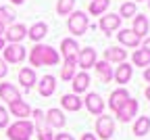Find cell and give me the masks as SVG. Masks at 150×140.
Segmentation results:
<instances>
[{"instance_id": "1", "label": "cell", "mask_w": 150, "mask_h": 140, "mask_svg": "<svg viewBox=\"0 0 150 140\" xmlns=\"http://www.w3.org/2000/svg\"><path fill=\"white\" fill-rule=\"evenodd\" d=\"M61 54L56 52L52 46H46V44H38L31 52H29V63L33 67H42V65H56L59 63Z\"/></svg>"}, {"instance_id": "2", "label": "cell", "mask_w": 150, "mask_h": 140, "mask_svg": "<svg viewBox=\"0 0 150 140\" xmlns=\"http://www.w3.org/2000/svg\"><path fill=\"white\" fill-rule=\"evenodd\" d=\"M8 138L11 140H29L33 134V124L27 121V119H19L17 124L8 126Z\"/></svg>"}, {"instance_id": "3", "label": "cell", "mask_w": 150, "mask_h": 140, "mask_svg": "<svg viewBox=\"0 0 150 140\" xmlns=\"http://www.w3.org/2000/svg\"><path fill=\"white\" fill-rule=\"evenodd\" d=\"M88 25H90V21H88L86 13L77 11V13H71V15H69V31H71L73 36H81V34H86Z\"/></svg>"}, {"instance_id": "4", "label": "cell", "mask_w": 150, "mask_h": 140, "mask_svg": "<svg viewBox=\"0 0 150 140\" xmlns=\"http://www.w3.org/2000/svg\"><path fill=\"white\" fill-rule=\"evenodd\" d=\"M112 132H115V121L102 113V117H98V121H96V134L102 140H108L112 136Z\"/></svg>"}, {"instance_id": "5", "label": "cell", "mask_w": 150, "mask_h": 140, "mask_svg": "<svg viewBox=\"0 0 150 140\" xmlns=\"http://www.w3.org/2000/svg\"><path fill=\"white\" fill-rule=\"evenodd\" d=\"M4 50V63H21L25 59V48L21 44H11Z\"/></svg>"}, {"instance_id": "6", "label": "cell", "mask_w": 150, "mask_h": 140, "mask_svg": "<svg viewBox=\"0 0 150 140\" xmlns=\"http://www.w3.org/2000/svg\"><path fill=\"white\" fill-rule=\"evenodd\" d=\"M33 117H35V128H38V138L40 140H52V128H48L44 121V113L40 111V109H35V113H33Z\"/></svg>"}, {"instance_id": "7", "label": "cell", "mask_w": 150, "mask_h": 140, "mask_svg": "<svg viewBox=\"0 0 150 140\" xmlns=\"http://www.w3.org/2000/svg\"><path fill=\"white\" fill-rule=\"evenodd\" d=\"M86 107L94 115H102L104 113V101H102V96H98L96 92H90L86 96Z\"/></svg>"}, {"instance_id": "8", "label": "cell", "mask_w": 150, "mask_h": 140, "mask_svg": "<svg viewBox=\"0 0 150 140\" xmlns=\"http://www.w3.org/2000/svg\"><path fill=\"white\" fill-rule=\"evenodd\" d=\"M136 111H138V101H134V98H127V103L121 107V109H117L115 113H117V117H119V121H129L131 117L136 115Z\"/></svg>"}, {"instance_id": "9", "label": "cell", "mask_w": 150, "mask_h": 140, "mask_svg": "<svg viewBox=\"0 0 150 140\" xmlns=\"http://www.w3.org/2000/svg\"><path fill=\"white\" fill-rule=\"evenodd\" d=\"M119 23H121V17L115 13H108V15L100 17V29L104 34H112L115 29H119Z\"/></svg>"}, {"instance_id": "10", "label": "cell", "mask_w": 150, "mask_h": 140, "mask_svg": "<svg viewBox=\"0 0 150 140\" xmlns=\"http://www.w3.org/2000/svg\"><path fill=\"white\" fill-rule=\"evenodd\" d=\"M77 63H79V67H81L83 71L90 69V67H94V63H96V50H94V48H83V50H79Z\"/></svg>"}, {"instance_id": "11", "label": "cell", "mask_w": 150, "mask_h": 140, "mask_svg": "<svg viewBox=\"0 0 150 140\" xmlns=\"http://www.w3.org/2000/svg\"><path fill=\"white\" fill-rule=\"evenodd\" d=\"M127 98H129V92L125 90V88H119V90H115L110 94V98H108V107L112 109V111H117V109H121L125 103H127Z\"/></svg>"}, {"instance_id": "12", "label": "cell", "mask_w": 150, "mask_h": 140, "mask_svg": "<svg viewBox=\"0 0 150 140\" xmlns=\"http://www.w3.org/2000/svg\"><path fill=\"white\" fill-rule=\"evenodd\" d=\"M125 59H127V52L119 46H110L104 50V61L106 63H125Z\"/></svg>"}, {"instance_id": "13", "label": "cell", "mask_w": 150, "mask_h": 140, "mask_svg": "<svg viewBox=\"0 0 150 140\" xmlns=\"http://www.w3.org/2000/svg\"><path fill=\"white\" fill-rule=\"evenodd\" d=\"M61 52H63L65 59H77L79 46H77V42H75L73 38H65L63 42H61Z\"/></svg>"}, {"instance_id": "14", "label": "cell", "mask_w": 150, "mask_h": 140, "mask_svg": "<svg viewBox=\"0 0 150 140\" xmlns=\"http://www.w3.org/2000/svg\"><path fill=\"white\" fill-rule=\"evenodd\" d=\"M25 36H27V27H25V25H21V23L11 25V27L6 29V40H11L13 44H19Z\"/></svg>"}, {"instance_id": "15", "label": "cell", "mask_w": 150, "mask_h": 140, "mask_svg": "<svg viewBox=\"0 0 150 140\" xmlns=\"http://www.w3.org/2000/svg\"><path fill=\"white\" fill-rule=\"evenodd\" d=\"M0 98H2V101H6L8 105L15 103V101H21L19 90H17L13 84H0Z\"/></svg>"}, {"instance_id": "16", "label": "cell", "mask_w": 150, "mask_h": 140, "mask_svg": "<svg viewBox=\"0 0 150 140\" xmlns=\"http://www.w3.org/2000/svg\"><path fill=\"white\" fill-rule=\"evenodd\" d=\"M44 119H46L48 128H63V126H65V115H63V111H59V109H50Z\"/></svg>"}, {"instance_id": "17", "label": "cell", "mask_w": 150, "mask_h": 140, "mask_svg": "<svg viewBox=\"0 0 150 140\" xmlns=\"http://www.w3.org/2000/svg\"><path fill=\"white\" fill-rule=\"evenodd\" d=\"M38 90H40L42 96H52V92L56 90V79L52 75H44L38 84Z\"/></svg>"}, {"instance_id": "18", "label": "cell", "mask_w": 150, "mask_h": 140, "mask_svg": "<svg viewBox=\"0 0 150 140\" xmlns=\"http://www.w3.org/2000/svg\"><path fill=\"white\" fill-rule=\"evenodd\" d=\"M61 105H63V109H67V111H79L81 105H83V101H81V98H77L75 94H65V96L61 98Z\"/></svg>"}, {"instance_id": "19", "label": "cell", "mask_w": 150, "mask_h": 140, "mask_svg": "<svg viewBox=\"0 0 150 140\" xmlns=\"http://www.w3.org/2000/svg\"><path fill=\"white\" fill-rule=\"evenodd\" d=\"M131 65H127V63H119V67H117V71L112 73V77L117 79V84H127L129 82V77H131Z\"/></svg>"}, {"instance_id": "20", "label": "cell", "mask_w": 150, "mask_h": 140, "mask_svg": "<svg viewBox=\"0 0 150 140\" xmlns=\"http://www.w3.org/2000/svg\"><path fill=\"white\" fill-rule=\"evenodd\" d=\"M134 31L138 38H144L146 34H148V19L144 17V15H136L134 17Z\"/></svg>"}, {"instance_id": "21", "label": "cell", "mask_w": 150, "mask_h": 140, "mask_svg": "<svg viewBox=\"0 0 150 140\" xmlns=\"http://www.w3.org/2000/svg\"><path fill=\"white\" fill-rule=\"evenodd\" d=\"M94 67H96L98 77L102 79L104 84H108L110 79H112V69H110V65H108L106 61H96V63H94Z\"/></svg>"}, {"instance_id": "22", "label": "cell", "mask_w": 150, "mask_h": 140, "mask_svg": "<svg viewBox=\"0 0 150 140\" xmlns=\"http://www.w3.org/2000/svg\"><path fill=\"white\" fill-rule=\"evenodd\" d=\"M117 38H119V42L125 44V46H138V44H140V38L131 31V29H121V31L117 34Z\"/></svg>"}, {"instance_id": "23", "label": "cell", "mask_w": 150, "mask_h": 140, "mask_svg": "<svg viewBox=\"0 0 150 140\" xmlns=\"http://www.w3.org/2000/svg\"><path fill=\"white\" fill-rule=\"evenodd\" d=\"M11 113H13L15 117L25 119V117L31 113V109H29V105H27L25 101H15V103H11Z\"/></svg>"}, {"instance_id": "24", "label": "cell", "mask_w": 150, "mask_h": 140, "mask_svg": "<svg viewBox=\"0 0 150 140\" xmlns=\"http://www.w3.org/2000/svg\"><path fill=\"white\" fill-rule=\"evenodd\" d=\"M88 86H90V75H88L86 71L73 75V90H75V92H86Z\"/></svg>"}, {"instance_id": "25", "label": "cell", "mask_w": 150, "mask_h": 140, "mask_svg": "<svg viewBox=\"0 0 150 140\" xmlns=\"http://www.w3.org/2000/svg\"><path fill=\"white\" fill-rule=\"evenodd\" d=\"M46 34H48V25H46V23H33L27 36L33 40V42H40V40H42Z\"/></svg>"}, {"instance_id": "26", "label": "cell", "mask_w": 150, "mask_h": 140, "mask_svg": "<svg viewBox=\"0 0 150 140\" xmlns=\"http://www.w3.org/2000/svg\"><path fill=\"white\" fill-rule=\"evenodd\" d=\"M19 79H21V84L25 88H31L35 84V71L31 67H23L21 71H19Z\"/></svg>"}, {"instance_id": "27", "label": "cell", "mask_w": 150, "mask_h": 140, "mask_svg": "<svg viewBox=\"0 0 150 140\" xmlns=\"http://www.w3.org/2000/svg\"><path fill=\"white\" fill-rule=\"evenodd\" d=\"M75 67H77V59H65V67H63V71H61V77L65 79V82L73 79Z\"/></svg>"}, {"instance_id": "28", "label": "cell", "mask_w": 150, "mask_h": 140, "mask_svg": "<svg viewBox=\"0 0 150 140\" xmlns=\"http://www.w3.org/2000/svg\"><path fill=\"white\" fill-rule=\"evenodd\" d=\"M150 130V117H138L134 124V134L136 136H146Z\"/></svg>"}, {"instance_id": "29", "label": "cell", "mask_w": 150, "mask_h": 140, "mask_svg": "<svg viewBox=\"0 0 150 140\" xmlns=\"http://www.w3.org/2000/svg\"><path fill=\"white\" fill-rule=\"evenodd\" d=\"M131 59H134V63H136L138 67H146V65H150V52L144 50V48H142V50H136Z\"/></svg>"}, {"instance_id": "30", "label": "cell", "mask_w": 150, "mask_h": 140, "mask_svg": "<svg viewBox=\"0 0 150 140\" xmlns=\"http://www.w3.org/2000/svg\"><path fill=\"white\" fill-rule=\"evenodd\" d=\"M110 4V0H92L90 2V13L92 15H102Z\"/></svg>"}, {"instance_id": "31", "label": "cell", "mask_w": 150, "mask_h": 140, "mask_svg": "<svg viewBox=\"0 0 150 140\" xmlns=\"http://www.w3.org/2000/svg\"><path fill=\"white\" fill-rule=\"evenodd\" d=\"M73 6H75V0H59V4H56V13L63 15V17H67L73 11Z\"/></svg>"}, {"instance_id": "32", "label": "cell", "mask_w": 150, "mask_h": 140, "mask_svg": "<svg viewBox=\"0 0 150 140\" xmlns=\"http://www.w3.org/2000/svg\"><path fill=\"white\" fill-rule=\"evenodd\" d=\"M15 19V11L11 9V6H0V23H11Z\"/></svg>"}, {"instance_id": "33", "label": "cell", "mask_w": 150, "mask_h": 140, "mask_svg": "<svg viewBox=\"0 0 150 140\" xmlns=\"http://www.w3.org/2000/svg\"><path fill=\"white\" fill-rule=\"evenodd\" d=\"M119 17H121V19H123V17H136V2H123Z\"/></svg>"}, {"instance_id": "34", "label": "cell", "mask_w": 150, "mask_h": 140, "mask_svg": "<svg viewBox=\"0 0 150 140\" xmlns=\"http://www.w3.org/2000/svg\"><path fill=\"white\" fill-rule=\"evenodd\" d=\"M0 128H8V111L0 107Z\"/></svg>"}, {"instance_id": "35", "label": "cell", "mask_w": 150, "mask_h": 140, "mask_svg": "<svg viewBox=\"0 0 150 140\" xmlns=\"http://www.w3.org/2000/svg\"><path fill=\"white\" fill-rule=\"evenodd\" d=\"M6 71H8V67H6V63L2 61V59H0V77H4V75H6Z\"/></svg>"}, {"instance_id": "36", "label": "cell", "mask_w": 150, "mask_h": 140, "mask_svg": "<svg viewBox=\"0 0 150 140\" xmlns=\"http://www.w3.org/2000/svg\"><path fill=\"white\" fill-rule=\"evenodd\" d=\"M54 140H75L71 134H56V138Z\"/></svg>"}, {"instance_id": "37", "label": "cell", "mask_w": 150, "mask_h": 140, "mask_svg": "<svg viewBox=\"0 0 150 140\" xmlns=\"http://www.w3.org/2000/svg\"><path fill=\"white\" fill-rule=\"evenodd\" d=\"M81 140H96V138H94V136H92V134H88V132H86V134H83V136H81Z\"/></svg>"}, {"instance_id": "38", "label": "cell", "mask_w": 150, "mask_h": 140, "mask_svg": "<svg viewBox=\"0 0 150 140\" xmlns=\"http://www.w3.org/2000/svg\"><path fill=\"white\" fill-rule=\"evenodd\" d=\"M144 50H148V52H150V38H148L146 42H144Z\"/></svg>"}, {"instance_id": "39", "label": "cell", "mask_w": 150, "mask_h": 140, "mask_svg": "<svg viewBox=\"0 0 150 140\" xmlns=\"http://www.w3.org/2000/svg\"><path fill=\"white\" fill-rule=\"evenodd\" d=\"M144 77H146V79H148V82H150V67H148V69L144 71Z\"/></svg>"}, {"instance_id": "40", "label": "cell", "mask_w": 150, "mask_h": 140, "mask_svg": "<svg viewBox=\"0 0 150 140\" xmlns=\"http://www.w3.org/2000/svg\"><path fill=\"white\" fill-rule=\"evenodd\" d=\"M4 48V40H2V36H0V50Z\"/></svg>"}, {"instance_id": "41", "label": "cell", "mask_w": 150, "mask_h": 140, "mask_svg": "<svg viewBox=\"0 0 150 140\" xmlns=\"http://www.w3.org/2000/svg\"><path fill=\"white\" fill-rule=\"evenodd\" d=\"M13 4H23V0H11Z\"/></svg>"}, {"instance_id": "42", "label": "cell", "mask_w": 150, "mask_h": 140, "mask_svg": "<svg viewBox=\"0 0 150 140\" xmlns=\"http://www.w3.org/2000/svg\"><path fill=\"white\" fill-rule=\"evenodd\" d=\"M146 96H148V101H150V86L146 88Z\"/></svg>"}, {"instance_id": "43", "label": "cell", "mask_w": 150, "mask_h": 140, "mask_svg": "<svg viewBox=\"0 0 150 140\" xmlns=\"http://www.w3.org/2000/svg\"><path fill=\"white\" fill-rule=\"evenodd\" d=\"M0 34H4V25L2 23H0Z\"/></svg>"}, {"instance_id": "44", "label": "cell", "mask_w": 150, "mask_h": 140, "mask_svg": "<svg viewBox=\"0 0 150 140\" xmlns=\"http://www.w3.org/2000/svg\"><path fill=\"white\" fill-rule=\"evenodd\" d=\"M134 2H140V0H134Z\"/></svg>"}, {"instance_id": "45", "label": "cell", "mask_w": 150, "mask_h": 140, "mask_svg": "<svg viewBox=\"0 0 150 140\" xmlns=\"http://www.w3.org/2000/svg\"><path fill=\"white\" fill-rule=\"evenodd\" d=\"M148 6H150V0H148Z\"/></svg>"}]
</instances>
